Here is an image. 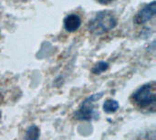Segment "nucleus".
I'll use <instances>...</instances> for the list:
<instances>
[{"label": "nucleus", "mask_w": 156, "mask_h": 140, "mask_svg": "<svg viewBox=\"0 0 156 140\" xmlns=\"http://www.w3.org/2000/svg\"><path fill=\"white\" fill-rule=\"evenodd\" d=\"M103 95V93L95 94L90 97H88L81 105L80 109L75 113V117L80 121H90L93 118V116L95 114L94 112V105L93 103L98 101L101 96Z\"/></svg>", "instance_id": "obj_3"}, {"label": "nucleus", "mask_w": 156, "mask_h": 140, "mask_svg": "<svg viewBox=\"0 0 156 140\" xmlns=\"http://www.w3.org/2000/svg\"><path fill=\"white\" fill-rule=\"evenodd\" d=\"M109 65L107 62H104V61H100L95 67H93L92 69V72L94 74H100L103 72H105L107 69H108Z\"/></svg>", "instance_id": "obj_8"}, {"label": "nucleus", "mask_w": 156, "mask_h": 140, "mask_svg": "<svg viewBox=\"0 0 156 140\" xmlns=\"http://www.w3.org/2000/svg\"><path fill=\"white\" fill-rule=\"evenodd\" d=\"M119 107H120L119 103L117 101L113 100V99H109V100L105 101V103L103 105V110L107 114L115 113L119 109Z\"/></svg>", "instance_id": "obj_7"}, {"label": "nucleus", "mask_w": 156, "mask_h": 140, "mask_svg": "<svg viewBox=\"0 0 156 140\" xmlns=\"http://www.w3.org/2000/svg\"><path fill=\"white\" fill-rule=\"evenodd\" d=\"M117 25V19L112 12L103 10L99 13L90 21L89 30L95 35H102L114 28Z\"/></svg>", "instance_id": "obj_1"}, {"label": "nucleus", "mask_w": 156, "mask_h": 140, "mask_svg": "<svg viewBox=\"0 0 156 140\" xmlns=\"http://www.w3.org/2000/svg\"><path fill=\"white\" fill-rule=\"evenodd\" d=\"M133 100L141 108H153L154 111L156 105L155 83H149L139 88L133 95Z\"/></svg>", "instance_id": "obj_2"}, {"label": "nucleus", "mask_w": 156, "mask_h": 140, "mask_svg": "<svg viewBox=\"0 0 156 140\" xmlns=\"http://www.w3.org/2000/svg\"><path fill=\"white\" fill-rule=\"evenodd\" d=\"M98 1H99V3H101L102 5H106V4H110L111 2H112L114 0H98Z\"/></svg>", "instance_id": "obj_9"}, {"label": "nucleus", "mask_w": 156, "mask_h": 140, "mask_svg": "<svg viewBox=\"0 0 156 140\" xmlns=\"http://www.w3.org/2000/svg\"><path fill=\"white\" fill-rule=\"evenodd\" d=\"M40 136V130L37 126H31L27 128L25 139L26 140H38Z\"/></svg>", "instance_id": "obj_6"}, {"label": "nucleus", "mask_w": 156, "mask_h": 140, "mask_svg": "<svg viewBox=\"0 0 156 140\" xmlns=\"http://www.w3.org/2000/svg\"><path fill=\"white\" fill-rule=\"evenodd\" d=\"M156 14V2L153 1L152 3L146 5L142 10H140L134 17V22L138 25L144 24L150 21Z\"/></svg>", "instance_id": "obj_4"}, {"label": "nucleus", "mask_w": 156, "mask_h": 140, "mask_svg": "<svg viewBox=\"0 0 156 140\" xmlns=\"http://www.w3.org/2000/svg\"><path fill=\"white\" fill-rule=\"evenodd\" d=\"M81 25V19L78 15L71 14L65 17L64 19V27L67 31L74 32L79 29Z\"/></svg>", "instance_id": "obj_5"}]
</instances>
